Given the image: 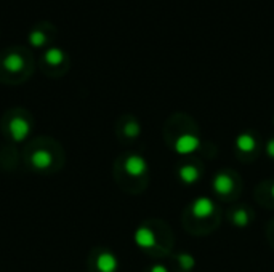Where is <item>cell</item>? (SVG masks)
Returning <instances> with one entry per match:
<instances>
[{
	"label": "cell",
	"mask_w": 274,
	"mask_h": 272,
	"mask_svg": "<svg viewBox=\"0 0 274 272\" xmlns=\"http://www.w3.org/2000/svg\"><path fill=\"white\" fill-rule=\"evenodd\" d=\"M201 146V141L197 136L194 135H181L180 138L176 139L175 142V151L178 154H181V155H186V154H191V152H194L196 149H199Z\"/></svg>",
	"instance_id": "obj_1"
},
{
	"label": "cell",
	"mask_w": 274,
	"mask_h": 272,
	"mask_svg": "<svg viewBox=\"0 0 274 272\" xmlns=\"http://www.w3.org/2000/svg\"><path fill=\"white\" fill-rule=\"evenodd\" d=\"M215 211V205L208 197H201L194 200L193 204V215L197 219H206L208 216H212Z\"/></svg>",
	"instance_id": "obj_2"
},
{
	"label": "cell",
	"mask_w": 274,
	"mask_h": 272,
	"mask_svg": "<svg viewBox=\"0 0 274 272\" xmlns=\"http://www.w3.org/2000/svg\"><path fill=\"white\" fill-rule=\"evenodd\" d=\"M148 170V164L143 157L139 155H130L129 159L125 160V171L130 174V176H141V174Z\"/></svg>",
	"instance_id": "obj_3"
},
{
	"label": "cell",
	"mask_w": 274,
	"mask_h": 272,
	"mask_svg": "<svg viewBox=\"0 0 274 272\" xmlns=\"http://www.w3.org/2000/svg\"><path fill=\"white\" fill-rule=\"evenodd\" d=\"M29 124L26 119L23 117H16L11 120L10 124V132H11V136H13L15 141H23L26 136L29 135Z\"/></svg>",
	"instance_id": "obj_4"
},
{
	"label": "cell",
	"mask_w": 274,
	"mask_h": 272,
	"mask_svg": "<svg viewBox=\"0 0 274 272\" xmlns=\"http://www.w3.org/2000/svg\"><path fill=\"white\" fill-rule=\"evenodd\" d=\"M135 242L141 248H152L156 245V234L149 228H139L135 232Z\"/></svg>",
	"instance_id": "obj_5"
},
{
	"label": "cell",
	"mask_w": 274,
	"mask_h": 272,
	"mask_svg": "<svg viewBox=\"0 0 274 272\" xmlns=\"http://www.w3.org/2000/svg\"><path fill=\"white\" fill-rule=\"evenodd\" d=\"M234 187V181L231 179V176L226 173H218L213 179V189L220 194V196H226L233 191Z\"/></svg>",
	"instance_id": "obj_6"
},
{
	"label": "cell",
	"mask_w": 274,
	"mask_h": 272,
	"mask_svg": "<svg viewBox=\"0 0 274 272\" xmlns=\"http://www.w3.org/2000/svg\"><path fill=\"white\" fill-rule=\"evenodd\" d=\"M97 266L101 272H116L117 271V258L112 253H101L97 260Z\"/></svg>",
	"instance_id": "obj_7"
},
{
	"label": "cell",
	"mask_w": 274,
	"mask_h": 272,
	"mask_svg": "<svg viewBox=\"0 0 274 272\" xmlns=\"http://www.w3.org/2000/svg\"><path fill=\"white\" fill-rule=\"evenodd\" d=\"M236 146H238L239 151L242 152H252L255 147H257V141L252 135L244 133V135H239L238 139H236Z\"/></svg>",
	"instance_id": "obj_8"
},
{
	"label": "cell",
	"mask_w": 274,
	"mask_h": 272,
	"mask_svg": "<svg viewBox=\"0 0 274 272\" xmlns=\"http://www.w3.org/2000/svg\"><path fill=\"white\" fill-rule=\"evenodd\" d=\"M180 178L183 183L186 184H194L199 179V170L193 165H184L180 168Z\"/></svg>",
	"instance_id": "obj_9"
},
{
	"label": "cell",
	"mask_w": 274,
	"mask_h": 272,
	"mask_svg": "<svg viewBox=\"0 0 274 272\" xmlns=\"http://www.w3.org/2000/svg\"><path fill=\"white\" fill-rule=\"evenodd\" d=\"M3 66L7 70H10V72H18V70L23 69L24 63H23V58L20 55L11 53L3 60Z\"/></svg>",
	"instance_id": "obj_10"
},
{
	"label": "cell",
	"mask_w": 274,
	"mask_h": 272,
	"mask_svg": "<svg viewBox=\"0 0 274 272\" xmlns=\"http://www.w3.org/2000/svg\"><path fill=\"white\" fill-rule=\"evenodd\" d=\"M33 164L37 168H47L50 164H52V157L47 151H37L33 155Z\"/></svg>",
	"instance_id": "obj_11"
},
{
	"label": "cell",
	"mask_w": 274,
	"mask_h": 272,
	"mask_svg": "<svg viewBox=\"0 0 274 272\" xmlns=\"http://www.w3.org/2000/svg\"><path fill=\"white\" fill-rule=\"evenodd\" d=\"M63 58H65V55H63V51L60 48H50V50H47V53H45V60H47L48 64H52V66L60 64L63 61Z\"/></svg>",
	"instance_id": "obj_12"
},
{
	"label": "cell",
	"mask_w": 274,
	"mask_h": 272,
	"mask_svg": "<svg viewBox=\"0 0 274 272\" xmlns=\"http://www.w3.org/2000/svg\"><path fill=\"white\" fill-rule=\"evenodd\" d=\"M45 40H47V37H45V34H43L42 31H33L31 32V35H29V42L34 45V47H42L43 43H45Z\"/></svg>",
	"instance_id": "obj_13"
},
{
	"label": "cell",
	"mask_w": 274,
	"mask_h": 272,
	"mask_svg": "<svg viewBox=\"0 0 274 272\" xmlns=\"http://www.w3.org/2000/svg\"><path fill=\"white\" fill-rule=\"evenodd\" d=\"M233 221L236 226H247L248 224V215H247V211L245 210H238L234 213V216H233Z\"/></svg>",
	"instance_id": "obj_14"
},
{
	"label": "cell",
	"mask_w": 274,
	"mask_h": 272,
	"mask_svg": "<svg viewBox=\"0 0 274 272\" xmlns=\"http://www.w3.org/2000/svg\"><path fill=\"white\" fill-rule=\"evenodd\" d=\"M178 261H180V266L184 269V271H189V269H193L194 266V258L188 255V253H183L178 256Z\"/></svg>",
	"instance_id": "obj_15"
},
{
	"label": "cell",
	"mask_w": 274,
	"mask_h": 272,
	"mask_svg": "<svg viewBox=\"0 0 274 272\" xmlns=\"http://www.w3.org/2000/svg\"><path fill=\"white\" fill-rule=\"evenodd\" d=\"M139 132L141 130H139V125L137 124V122H129L124 128V133L129 136V138H135V136L139 135Z\"/></svg>",
	"instance_id": "obj_16"
},
{
	"label": "cell",
	"mask_w": 274,
	"mask_h": 272,
	"mask_svg": "<svg viewBox=\"0 0 274 272\" xmlns=\"http://www.w3.org/2000/svg\"><path fill=\"white\" fill-rule=\"evenodd\" d=\"M266 152H268V155H270L271 159H274V139H271L270 142H268V146H266Z\"/></svg>",
	"instance_id": "obj_17"
},
{
	"label": "cell",
	"mask_w": 274,
	"mask_h": 272,
	"mask_svg": "<svg viewBox=\"0 0 274 272\" xmlns=\"http://www.w3.org/2000/svg\"><path fill=\"white\" fill-rule=\"evenodd\" d=\"M151 272H169V271L165 266H162V264H156V266L151 269Z\"/></svg>",
	"instance_id": "obj_18"
},
{
	"label": "cell",
	"mask_w": 274,
	"mask_h": 272,
	"mask_svg": "<svg viewBox=\"0 0 274 272\" xmlns=\"http://www.w3.org/2000/svg\"><path fill=\"white\" fill-rule=\"evenodd\" d=\"M271 196H273V199H274V184H273V187H271Z\"/></svg>",
	"instance_id": "obj_19"
}]
</instances>
